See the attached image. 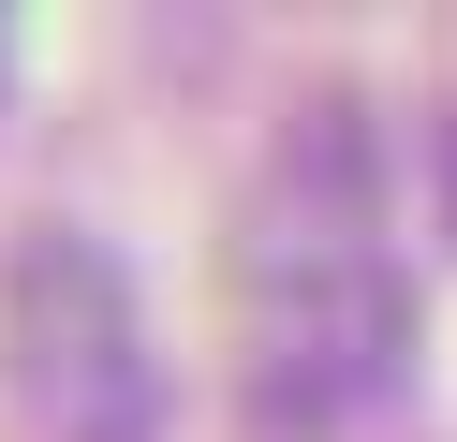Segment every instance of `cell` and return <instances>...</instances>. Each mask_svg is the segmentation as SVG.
Returning a JSON list of instances; mask_svg holds the SVG:
<instances>
[{
  "label": "cell",
  "mask_w": 457,
  "mask_h": 442,
  "mask_svg": "<svg viewBox=\"0 0 457 442\" xmlns=\"http://www.w3.org/2000/svg\"><path fill=\"white\" fill-rule=\"evenodd\" d=\"M398 354V280H384V221H369V177L339 133H310L280 163L266 221H251V369L266 398L339 413L354 383H384Z\"/></svg>",
  "instance_id": "cell-1"
},
{
  "label": "cell",
  "mask_w": 457,
  "mask_h": 442,
  "mask_svg": "<svg viewBox=\"0 0 457 442\" xmlns=\"http://www.w3.org/2000/svg\"><path fill=\"white\" fill-rule=\"evenodd\" d=\"M15 369H30V398L60 413V442H133V413H148L133 295H119V265H104L89 236H60V221H45L30 265H15Z\"/></svg>",
  "instance_id": "cell-2"
}]
</instances>
